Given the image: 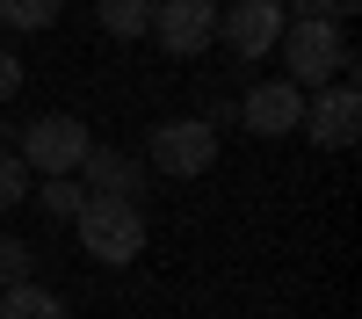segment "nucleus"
<instances>
[{
  "label": "nucleus",
  "mask_w": 362,
  "mask_h": 319,
  "mask_svg": "<svg viewBox=\"0 0 362 319\" xmlns=\"http://www.w3.org/2000/svg\"><path fill=\"white\" fill-rule=\"evenodd\" d=\"M297 116H305V87H290V80H261L254 95L239 102V124L254 138H290Z\"/></svg>",
  "instance_id": "obj_8"
},
{
  "label": "nucleus",
  "mask_w": 362,
  "mask_h": 319,
  "mask_svg": "<svg viewBox=\"0 0 362 319\" xmlns=\"http://www.w3.org/2000/svg\"><path fill=\"white\" fill-rule=\"evenodd\" d=\"M15 283H37V254H29V240L0 232V290H15Z\"/></svg>",
  "instance_id": "obj_14"
},
{
  "label": "nucleus",
  "mask_w": 362,
  "mask_h": 319,
  "mask_svg": "<svg viewBox=\"0 0 362 319\" xmlns=\"http://www.w3.org/2000/svg\"><path fill=\"white\" fill-rule=\"evenodd\" d=\"M15 203H29V167L15 153H0V211H15Z\"/></svg>",
  "instance_id": "obj_16"
},
{
  "label": "nucleus",
  "mask_w": 362,
  "mask_h": 319,
  "mask_svg": "<svg viewBox=\"0 0 362 319\" xmlns=\"http://www.w3.org/2000/svg\"><path fill=\"white\" fill-rule=\"evenodd\" d=\"M145 160L160 174H174V182H189V174L218 167V131H210L203 116H167V124L145 131Z\"/></svg>",
  "instance_id": "obj_4"
},
{
  "label": "nucleus",
  "mask_w": 362,
  "mask_h": 319,
  "mask_svg": "<svg viewBox=\"0 0 362 319\" xmlns=\"http://www.w3.org/2000/svg\"><path fill=\"white\" fill-rule=\"evenodd\" d=\"M29 196H37V211H44V218H58V225H73V218H80V203H87V189L73 182V174H58V182H37Z\"/></svg>",
  "instance_id": "obj_13"
},
{
  "label": "nucleus",
  "mask_w": 362,
  "mask_h": 319,
  "mask_svg": "<svg viewBox=\"0 0 362 319\" xmlns=\"http://www.w3.org/2000/svg\"><path fill=\"white\" fill-rule=\"evenodd\" d=\"M15 160L29 167V174H44V182H58V174H80V160H87V124L80 116H29V124L15 131Z\"/></svg>",
  "instance_id": "obj_3"
},
{
  "label": "nucleus",
  "mask_w": 362,
  "mask_h": 319,
  "mask_svg": "<svg viewBox=\"0 0 362 319\" xmlns=\"http://www.w3.org/2000/svg\"><path fill=\"white\" fill-rule=\"evenodd\" d=\"M283 22H290L283 0H232V8H218V44L254 66V58H268L283 44Z\"/></svg>",
  "instance_id": "obj_7"
},
{
  "label": "nucleus",
  "mask_w": 362,
  "mask_h": 319,
  "mask_svg": "<svg viewBox=\"0 0 362 319\" xmlns=\"http://www.w3.org/2000/svg\"><path fill=\"white\" fill-rule=\"evenodd\" d=\"M73 232H80V247L95 254L102 269H124V261L145 254V211L138 203H116V196H87Z\"/></svg>",
  "instance_id": "obj_2"
},
{
  "label": "nucleus",
  "mask_w": 362,
  "mask_h": 319,
  "mask_svg": "<svg viewBox=\"0 0 362 319\" xmlns=\"http://www.w3.org/2000/svg\"><path fill=\"white\" fill-rule=\"evenodd\" d=\"M283 66H290V87H334L355 73V51L341 37V22H283Z\"/></svg>",
  "instance_id": "obj_1"
},
{
  "label": "nucleus",
  "mask_w": 362,
  "mask_h": 319,
  "mask_svg": "<svg viewBox=\"0 0 362 319\" xmlns=\"http://www.w3.org/2000/svg\"><path fill=\"white\" fill-rule=\"evenodd\" d=\"M15 87H22V58L0 44V102H15Z\"/></svg>",
  "instance_id": "obj_17"
},
{
  "label": "nucleus",
  "mask_w": 362,
  "mask_h": 319,
  "mask_svg": "<svg viewBox=\"0 0 362 319\" xmlns=\"http://www.w3.org/2000/svg\"><path fill=\"white\" fill-rule=\"evenodd\" d=\"M95 22L109 29V37H145V29H153V0H95Z\"/></svg>",
  "instance_id": "obj_11"
},
{
  "label": "nucleus",
  "mask_w": 362,
  "mask_h": 319,
  "mask_svg": "<svg viewBox=\"0 0 362 319\" xmlns=\"http://www.w3.org/2000/svg\"><path fill=\"white\" fill-rule=\"evenodd\" d=\"M355 8H362V0H283L290 22H305V15H312V22H348Z\"/></svg>",
  "instance_id": "obj_15"
},
{
  "label": "nucleus",
  "mask_w": 362,
  "mask_h": 319,
  "mask_svg": "<svg viewBox=\"0 0 362 319\" xmlns=\"http://www.w3.org/2000/svg\"><path fill=\"white\" fill-rule=\"evenodd\" d=\"M297 131H312L319 153H348V145L362 138V95H355V80H334V87H319V95H305Z\"/></svg>",
  "instance_id": "obj_5"
},
{
  "label": "nucleus",
  "mask_w": 362,
  "mask_h": 319,
  "mask_svg": "<svg viewBox=\"0 0 362 319\" xmlns=\"http://www.w3.org/2000/svg\"><path fill=\"white\" fill-rule=\"evenodd\" d=\"M0 319H73L66 298L44 283H15V290H0Z\"/></svg>",
  "instance_id": "obj_10"
},
{
  "label": "nucleus",
  "mask_w": 362,
  "mask_h": 319,
  "mask_svg": "<svg viewBox=\"0 0 362 319\" xmlns=\"http://www.w3.org/2000/svg\"><path fill=\"white\" fill-rule=\"evenodd\" d=\"M167 58H196L218 44V0H153V29H145Z\"/></svg>",
  "instance_id": "obj_6"
},
{
  "label": "nucleus",
  "mask_w": 362,
  "mask_h": 319,
  "mask_svg": "<svg viewBox=\"0 0 362 319\" xmlns=\"http://www.w3.org/2000/svg\"><path fill=\"white\" fill-rule=\"evenodd\" d=\"M58 8H66V0H0V29H8V37H37V29L58 22Z\"/></svg>",
  "instance_id": "obj_12"
},
{
  "label": "nucleus",
  "mask_w": 362,
  "mask_h": 319,
  "mask_svg": "<svg viewBox=\"0 0 362 319\" xmlns=\"http://www.w3.org/2000/svg\"><path fill=\"white\" fill-rule=\"evenodd\" d=\"M80 174H87V196H116V203L145 196V160H131L124 145H87Z\"/></svg>",
  "instance_id": "obj_9"
}]
</instances>
